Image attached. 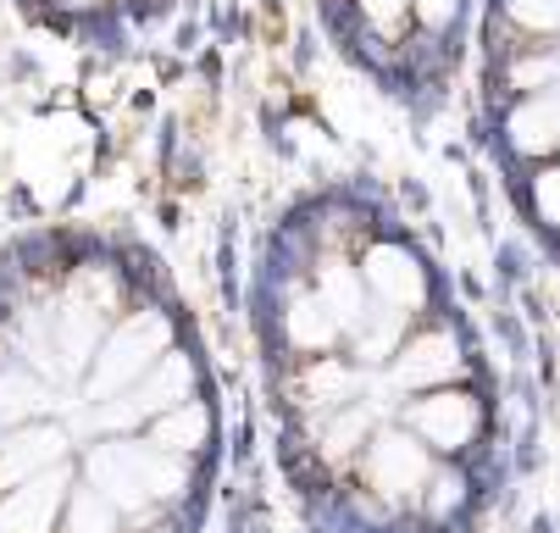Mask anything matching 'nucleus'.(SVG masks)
<instances>
[{
	"instance_id": "1",
	"label": "nucleus",
	"mask_w": 560,
	"mask_h": 533,
	"mask_svg": "<svg viewBox=\"0 0 560 533\" xmlns=\"http://www.w3.org/2000/svg\"><path fill=\"white\" fill-rule=\"evenodd\" d=\"M272 455L323 533H483L505 422L428 251L350 189L300 200L256 273Z\"/></svg>"
},
{
	"instance_id": "2",
	"label": "nucleus",
	"mask_w": 560,
	"mask_h": 533,
	"mask_svg": "<svg viewBox=\"0 0 560 533\" xmlns=\"http://www.w3.org/2000/svg\"><path fill=\"white\" fill-rule=\"evenodd\" d=\"M222 478L211 361L133 256L0 283V533H200Z\"/></svg>"
},
{
	"instance_id": "4",
	"label": "nucleus",
	"mask_w": 560,
	"mask_h": 533,
	"mask_svg": "<svg viewBox=\"0 0 560 533\" xmlns=\"http://www.w3.org/2000/svg\"><path fill=\"white\" fill-rule=\"evenodd\" d=\"M323 12L361 67L394 95H417L444 79L466 0H323Z\"/></svg>"
},
{
	"instance_id": "3",
	"label": "nucleus",
	"mask_w": 560,
	"mask_h": 533,
	"mask_svg": "<svg viewBox=\"0 0 560 533\" xmlns=\"http://www.w3.org/2000/svg\"><path fill=\"white\" fill-rule=\"evenodd\" d=\"M483 112L522 222L560 256V0L489 7Z\"/></svg>"
}]
</instances>
